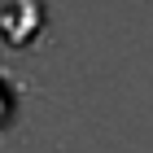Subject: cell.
<instances>
[{
  "mask_svg": "<svg viewBox=\"0 0 153 153\" xmlns=\"http://www.w3.org/2000/svg\"><path fill=\"white\" fill-rule=\"evenodd\" d=\"M9 118H13V96H9V88L0 83V127H4Z\"/></svg>",
  "mask_w": 153,
  "mask_h": 153,
  "instance_id": "1",
  "label": "cell"
}]
</instances>
